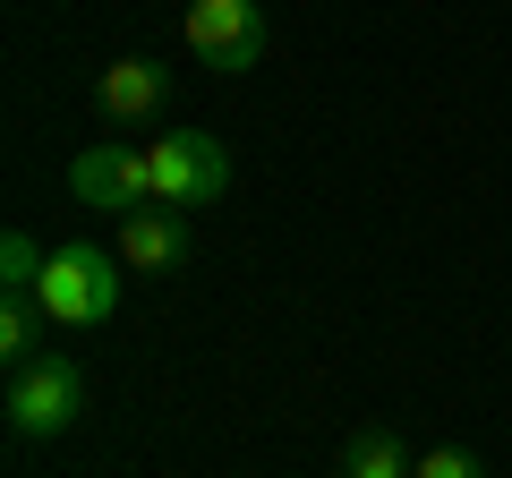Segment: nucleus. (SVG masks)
Instances as JSON below:
<instances>
[{
    "instance_id": "obj_7",
    "label": "nucleus",
    "mask_w": 512,
    "mask_h": 478,
    "mask_svg": "<svg viewBox=\"0 0 512 478\" xmlns=\"http://www.w3.org/2000/svg\"><path fill=\"white\" fill-rule=\"evenodd\" d=\"M163 94H171V77L154 69V60H111L103 86H94V103H103L120 129H137V120H154V111H163Z\"/></svg>"
},
{
    "instance_id": "obj_11",
    "label": "nucleus",
    "mask_w": 512,
    "mask_h": 478,
    "mask_svg": "<svg viewBox=\"0 0 512 478\" xmlns=\"http://www.w3.org/2000/svg\"><path fill=\"white\" fill-rule=\"evenodd\" d=\"M410 478H487V470H478L470 444H436V453H419V470H410Z\"/></svg>"
},
{
    "instance_id": "obj_9",
    "label": "nucleus",
    "mask_w": 512,
    "mask_h": 478,
    "mask_svg": "<svg viewBox=\"0 0 512 478\" xmlns=\"http://www.w3.org/2000/svg\"><path fill=\"white\" fill-rule=\"evenodd\" d=\"M43 325H52L43 299H35V291H9V308H0V359H9V368L43 359Z\"/></svg>"
},
{
    "instance_id": "obj_2",
    "label": "nucleus",
    "mask_w": 512,
    "mask_h": 478,
    "mask_svg": "<svg viewBox=\"0 0 512 478\" xmlns=\"http://www.w3.org/2000/svg\"><path fill=\"white\" fill-rule=\"evenodd\" d=\"M35 299H43L52 325H111V316H120V248H94V239L52 248Z\"/></svg>"
},
{
    "instance_id": "obj_5",
    "label": "nucleus",
    "mask_w": 512,
    "mask_h": 478,
    "mask_svg": "<svg viewBox=\"0 0 512 478\" xmlns=\"http://www.w3.org/2000/svg\"><path fill=\"white\" fill-rule=\"evenodd\" d=\"M69 197L86 205V214H137V205H154L146 146H86L69 163Z\"/></svg>"
},
{
    "instance_id": "obj_10",
    "label": "nucleus",
    "mask_w": 512,
    "mask_h": 478,
    "mask_svg": "<svg viewBox=\"0 0 512 478\" xmlns=\"http://www.w3.org/2000/svg\"><path fill=\"white\" fill-rule=\"evenodd\" d=\"M43 248H35V231H0V291H35L43 282Z\"/></svg>"
},
{
    "instance_id": "obj_3",
    "label": "nucleus",
    "mask_w": 512,
    "mask_h": 478,
    "mask_svg": "<svg viewBox=\"0 0 512 478\" xmlns=\"http://www.w3.org/2000/svg\"><path fill=\"white\" fill-rule=\"evenodd\" d=\"M146 163H154V205H180V214H197V205H214L222 188H231V154H222V137H205V129L154 137Z\"/></svg>"
},
{
    "instance_id": "obj_1",
    "label": "nucleus",
    "mask_w": 512,
    "mask_h": 478,
    "mask_svg": "<svg viewBox=\"0 0 512 478\" xmlns=\"http://www.w3.org/2000/svg\"><path fill=\"white\" fill-rule=\"evenodd\" d=\"M0 410H9V436H26V444L69 436V427L86 419V368H77V359H60V350H43V359L9 368Z\"/></svg>"
},
{
    "instance_id": "obj_4",
    "label": "nucleus",
    "mask_w": 512,
    "mask_h": 478,
    "mask_svg": "<svg viewBox=\"0 0 512 478\" xmlns=\"http://www.w3.org/2000/svg\"><path fill=\"white\" fill-rule=\"evenodd\" d=\"M180 35H188V52H197L205 69L239 77V69H256V60H265L274 26H265V9H256V0H188V9H180Z\"/></svg>"
},
{
    "instance_id": "obj_6",
    "label": "nucleus",
    "mask_w": 512,
    "mask_h": 478,
    "mask_svg": "<svg viewBox=\"0 0 512 478\" xmlns=\"http://www.w3.org/2000/svg\"><path fill=\"white\" fill-rule=\"evenodd\" d=\"M120 265H137V274L188 265V214L180 205H137V214H120Z\"/></svg>"
},
{
    "instance_id": "obj_8",
    "label": "nucleus",
    "mask_w": 512,
    "mask_h": 478,
    "mask_svg": "<svg viewBox=\"0 0 512 478\" xmlns=\"http://www.w3.org/2000/svg\"><path fill=\"white\" fill-rule=\"evenodd\" d=\"M410 470H419V453H402L393 427H359L342 453V478H410Z\"/></svg>"
}]
</instances>
